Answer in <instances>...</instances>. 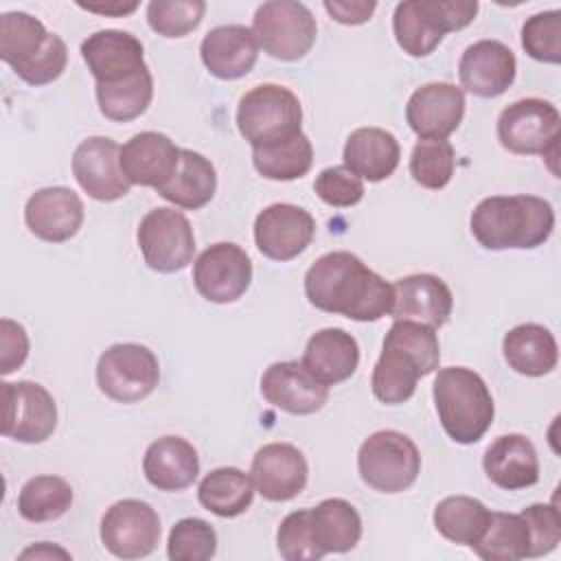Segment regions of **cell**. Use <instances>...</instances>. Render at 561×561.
<instances>
[{"label":"cell","mask_w":561,"mask_h":561,"mask_svg":"<svg viewBox=\"0 0 561 561\" xmlns=\"http://www.w3.org/2000/svg\"><path fill=\"white\" fill-rule=\"evenodd\" d=\"M2 434L7 438L37 445L53 436L57 427V405L42 383L2 381Z\"/></svg>","instance_id":"obj_13"},{"label":"cell","mask_w":561,"mask_h":561,"mask_svg":"<svg viewBox=\"0 0 561 561\" xmlns=\"http://www.w3.org/2000/svg\"><path fill=\"white\" fill-rule=\"evenodd\" d=\"M476 13V0H405L394 9V39L410 57H427L447 33L471 24Z\"/></svg>","instance_id":"obj_5"},{"label":"cell","mask_w":561,"mask_h":561,"mask_svg":"<svg viewBox=\"0 0 561 561\" xmlns=\"http://www.w3.org/2000/svg\"><path fill=\"white\" fill-rule=\"evenodd\" d=\"M394 320H416L434 329L443 327L454 309V296L447 283L434 274H410L394 285Z\"/></svg>","instance_id":"obj_24"},{"label":"cell","mask_w":561,"mask_h":561,"mask_svg":"<svg viewBox=\"0 0 561 561\" xmlns=\"http://www.w3.org/2000/svg\"><path fill=\"white\" fill-rule=\"evenodd\" d=\"M142 471L151 486L160 491H182L197 480L199 456L186 438L162 436L147 447Z\"/></svg>","instance_id":"obj_28"},{"label":"cell","mask_w":561,"mask_h":561,"mask_svg":"<svg viewBox=\"0 0 561 561\" xmlns=\"http://www.w3.org/2000/svg\"><path fill=\"white\" fill-rule=\"evenodd\" d=\"M484 561H519L528 559L530 530L522 513L491 511V519L482 537L471 546Z\"/></svg>","instance_id":"obj_34"},{"label":"cell","mask_w":561,"mask_h":561,"mask_svg":"<svg viewBox=\"0 0 561 561\" xmlns=\"http://www.w3.org/2000/svg\"><path fill=\"white\" fill-rule=\"evenodd\" d=\"M276 548L287 561H318L324 557L311 533L309 508L294 511L280 522L276 530Z\"/></svg>","instance_id":"obj_44"},{"label":"cell","mask_w":561,"mask_h":561,"mask_svg":"<svg viewBox=\"0 0 561 561\" xmlns=\"http://www.w3.org/2000/svg\"><path fill=\"white\" fill-rule=\"evenodd\" d=\"M66 64H68L66 42L59 35L50 33L46 46L31 61H26L13 72L28 85H46L61 77V72L66 70Z\"/></svg>","instance_id":"obj_46"},{"label":"cell","mask_w":561,"mask_h":561,"mask_svg":"<svg viewBox=\"0 0 561 561\" xmlns=\"http://www.w3.org/2000/svg\"><path fill=\"white\" fill-rule=\"evenodd\" d=\"M202 0H151L147 4V24L162 37H184L195 31L204 18Z\"/></svg>","instance_id":"obj_41"},{"label":"cell","mask_w":561,"mask_h":561,"mask_svg":"<svg viewBox=\"0 0 561 561\" xmlns=\"http://www.w3.org/2000/svg\"><path fill=\"white\" fill-rule=\"evenodd\" d=\"M24 221L37 239L64 243L72 239L83 224V202L68 186H46L26 199Z\"/></svg>","instance_id":"obj_21"},{"label":"cell","mask_w":561,"mask_h":561,"mask_svg":"<svg viewBox=\"0 0 561 561\" xmlns=\"http://www.w3.org/2000/svg\"><path fill=\"white\" fill-rule=\"evenodd\" d=\"M72 175L96 202H116L131 188L121 169V147L107 136H90L79 142L72 153Z\"/></svg>","instance_id":"obj_16"},{"label":"cell","mask_w":561,"mask_h":561,"mask_svg":"<svg viewBox=\"0 0 561 561\" xmlns=\"http://www.w3.org/2000/svg\"><path fill=\"white\" fill-rule=\"evenodd\" d=\"M359 364L357 340L344 329L316 331L302 353V366L324 386L351 379Z\"/></svg>","instance_id":"obj_27"},{"label":"cell","mask_w":561,"mask_h":561,"mask_svg":"<svg viewBox=\"0 0 561 561\" xmlns=\"http://www.w3.org/2000/svg\"><path fill=\"white\" fill-rule=\"evenodd\" d=\"M517 61L513 50L497 39H480L465 48L458 61V77L467 92L480 99L504 94L515 81Z\"/></svg>","instance_id":"obj_20"},{"label":"cell","mask_w":561,"mask_h":561,"mask_svg":"<svg viewBox=\"0 0 561 561\" xmlns=\"http://www.w3.org/2000/svg\"><path fill=\"white\" fill-rule=\"evenodd\" d=\"M327 13L331 15V20L340 22V24H364L370 20L373 11L377 9L375 2H366V0H327L324 2Z\"/></svg>","instance_id":"obj_49"},{"label":"cell","mask_w":561,"mask_h":561,"mask_svg":"<svg viewBox=\"0 0 561 561\" xmlns=\"http://www.w3.org/2000/svg\"><path fill=\"white\" fill-rule=\"evenodd\" d=\"M261 392L267 403L289 414H313L324 408L329 386L318 381L302 362H274L261 377Z\"/></svg>","instance_id":"obj_22"},{"label":"cell","mask_w":561,"mask_h":561,"mask_svg":"<svg viewBox=\"0 0 561 561\" xmlns=\"http://www.w3.org/2000/svg\"><path fill=\"white\" fill-rule=\"evenodd\" d=\"M101 541L118 559L149 557L160 541V517L142 500H118L101 519Z\"/></svg>","instance_id":"obj_12"},{"label":"cell","mask_w":561,"mask_h":561,"mask_svg":"<svg viewBox=\"0 0 561 561\" xmlns=\"http://www.w3.org/2000/svg\"><path fill=\"white\" fill-rule=\"evenodd\" d=\"M482 467L486 478L506 491H519L539 480L537 449L524 434L497 436L486 447Z\"/></svg>","instance_id":"obj_26"},{"label":"cell","mask_w":561,"mask_h":561,"mask_svg":"<svg viewBox=\"0 0 561 561\" xmlns=\"http://www.w3.org/2000/svg\"><path fill=\"white\" fill-rule=\"evenodd\" d=\"M153 99V77L149 68H142L134 77L118 83H96L99 110L114 123H127L147 112Z\"/></svg>","instance_id":"obj_36"},{"label":"cell","mask_w":561,"mask_h":561,"mask_svg":"<svg viewBox=\"0 0 561 561\" xmlns=\"http://www.w3.org/2000/svg\"><path fill=\"white\" fill-rule=\"evenodd\" d=\"M237 127L252 149L285 142L302 131L300 101L285 85L261 83L241 96Z\"/></svg>","instance_id":"obj_6"},{"label":"cell","mask_w":561,"mask_h":561,"mask_svg":"<svg viewBox=\"0 0 561 561\" xmlns=\"http://www.w3.org/2000/svg\"><path fill=\"white\" fill-rule=\"evenodd\" d=\"M215 552L217 533L199 517H184L169 533L167 554L171 561H206Z\"/></svg>","instance_id":"obj_42"},{"label":"cell","mask_w":561,"mask_h":561,"mask_svg":"<svg viewBox=\"0 0 561 561\" xmlns=\"http://www.w3.org/2000/svg\"><path fill=\"white\" fill-rule=\"evenodd\" d=\"M456 169V153L447 140L419 138L410 156V175L430 191L445 188Z\"/></svg>","instance_id":"obj_40"},{"label":"cell","mask_w":561,"mask_h":561,"mask_svg":"<svg viewBox=\"0 0 561 561\" xmlns=\"http://www.w3.org/2000/svg\"><path fill=\"white\" fill-rule=\"evenodd\" d=\"M305 296L316 309L357 322L381 320L394 305L392 285L346 250L327 252L311 263L305 274Z\"/></svg>","instance_id":"obj_1"},{"label":"cell","mask_w":561,"mask_h":561,"mask_svg":"<svg viewBox=\"0 0 561 561\" xmlns=\"http://www.w3.org/2000/svg\"><path fill=\"white\" fill-rule=\"evenodd\" d=\"M72 504V486L59 476H35L26 480L18 495V511L26 522H53Z\"/></svg>","instance_id":"obj_39"},{"label":"cell","mask_w":561,"mask_h":561,"mask_svg":"<svg viewBox=\"0 0 561 561\" xmlns=\"http://www.w3.org/2000/svg\"><path fill=\"white\" fill-rule=\"evenodd\" d=\"M252 33L259 48L270 57L298 61L316 44L318 24L307 4L294 0H270L256 9Z\"/></svg>","instance_id":"obj_8"},{"label":"cell","mask_w":561,"mask_h":561,"mask_svg":"<svg viewBox=\"0 0 561 561\" xmlns=\"http://www.w3.org/2000/svg\"><path fill=\"white\" fill-rule=\"evenodd\" d=\"M432 394L438 421L454 443L473 445L491 427L495 416L493 397L476 370L465 366L440 368Z\"/></svg>","instance_id":"obj_4"},{"label":"cell","mask_w":561,"mask_h":561,"mask_svg":"<svg viewBox=\"0 0 561 561\" xmlns=\"http://www.w3.org/2000/svg\"><path fill=\"white\" fill-rule=\"evenodd\" d=\"M489 519L491 511L469 495H449L434 508L436 530L458 546H473L486 530Z\"/></svg>","instance_id":"obj_35"},{"label":"cell","mask_w":561,"mask_h":561,"mask_svg":"<svg viewBox=\"0 0 561 561\" xmlns=\"http://www.w3.org/2000/svg\"><path fill=\"white\" fill-rule=\"evenodd\" d=\"M502 351L508 368L526 377H543L552 373L559 359L554 335L537 322L513 327L502 340Z\"/></svg>","instance_id":"obj_30"},{"label":"cell","mask_w":561,"mask_h":561,"mask_svg":"<svg viewBox=\"0 0 561 561\" xmlns=\"http://www.w3.org/2000/svg\"><path fill=\"white\" fill-rule=\"evenodd\" d=\"M160 381V364L142 344H114L96 364L99 390L116 403H136L149 397Z\"/></svg>","instance_id":"obj_10"},{"label":"cell","mask_w":561,"mask_h":561,"mask_svg":"<svg viewBox=\"0 0 561 561\" xmlns=\"http://www.w3.org/2000/svg\"><path fill=\"white\" fill-rule=\"evenodd\" d=\"M81 9L99 13V15H112V18H123L131 11L138 9V2H105V4H83L79 2Z\"/></svg>","instance_id":"obj_50"},{"label":"cell","mask_w":561,"mask_h":561,"mask_svg":"<svg viewBox=\"0 0 561 561\" xmlns=\"http://www.w3.org/2000/svg\"><path fill=\"white\" fill-rule=\"evenodd\" d=\"M252 164L254 169L276 182L298 180L309 173L313 164V147L307 134H298L285 142H276L270 147L252 149Z\"/></svg>","instance_id":"obj_37"},{"label":"cell","mask_w":561,"mask_h":561,"mask_svg":"<svg viewBox=\"0 0 561 561\" xmlns=\"http://www.w3.org/2000/svg\"><path fill=\"white\" fill-rule=\"evenodd\" d=\"M316 195L335 208H351L364 197V182L348 167H329L313 182Z\"/></svg>","instance_id":"obj_45"},{"label":"cell","mask_w":561,"mask_h":561,"mask_svg":"<svg viewBox=\"0 0 561 561\" xmlns=\"http://www.w3.org/2000/svg\"><path fill=\"white\" fill-rule=\"evenodd\" d=\"M316 237V219L296 204H272L254 219V243L272 261H291L302 254Z\"/></svg>","instance_id":"obj_15"},{"label":"cell","mask_w":561,"mask_h":561,"mask_svg":"<svg viewBox=\"0 0 561 561\" xmlns=\"http://www.w3.org/2000/svg\"><path fill=\"white\" fill-rule=\"evenodd\" d=\"M561 116L543 99L528 96L506 105L497 118L500 145L517 156L554 158L559 147Z\"/></svg>","instance_id":"obj_9"},{"label":"cell","mask_w":561,"mask_h":561,"mask_svg":"<svg viewBox=\"0 0 561 561\" xmlns=\"http://www.w3.org/2000/svg\"><path fill=\"white\" fill-rule=\"evenodd\" d=\"M180 151L167 134L140 131L121 147V169L131 184L158 191L173 178Z\"/></svg>","instance_id":"obj_23"},{"label":"cell","mask_w":561,"mask_h":561,"mask_svg":"<svg viewBox=\"0 0 561 561\" xmlns=\"http://www.w3.org/2000/svg\"><path fill=\"white\" fill-rule=\"evenodd\" d=\"M217 191V173L208 158L193 149L180 151V164L173 178L158 188V195L184 210L204 208Z\"/></svg>","instance_id":"obj_31"},{"label":"cell","mask_w":561,"mask_h":561,"mask_svg":"<svg viewBox=\"0 0 561 561\" xmlns=\"http://www.w3.org/2000/svg\"><path fill=\"white\" fill-rule=\"evenodd\" d=\"M0 373L9 375L20 368L28 355V335L22 324L2 318L0 320Z\"/></svg>","instance_id":"obj_48"},{"label":"cell","mask_w":561,"mask_h":561,"mask_svg":"<svg viewBox=\"0 0 561 561\" xmlns=\"http://www.w3.org/2000/svg\"><path fill=\"white\" fill-rule=\"evenodd\" d=\"M469 224L486 250H533L550 239L554 210L537 195H493L473 208Z\"/></svg>","instance_id":"obj_3"},{"label":"cell","mask_w":561,"mask_h":561,"mask_svg":"<svg viewBox=\"0 0 561 561\" xmlns=\"http://www.w3.org/2000/svg\"><path fill=\"white\" fill-rule=\"evenodd\" d=\"M359 478L379 493H401L421 473V454L412 438L397 430L373 432L357 451Z\"/></svg>","instance_id":"obj_7"},{"label":"cell","mask_w":561,"mask_h":561,"mask_svg":"<svg viewBox=\"0 0 561 561\" xmlns=\"http://www.w3.org/2000/svg\"><path fill=\"white\" fill-rule=\"evenodd\" d=\"M311 533L316 546L329 552H348L359 543L362 517L357 508L342 497H327L318 506L309 508Z\"/></svg>","instance_id":"obj_32"},{"label":"cell","mask_w":561,"mask_h":561,"mask_svg":"<svg viewBox=\"0 0 561 561\" xmlns=\"http://www.w3.org/2000/svg\"><path fill=\"white\" fill-rule=\"evenodd\" d=\"M250 478L263 500L287 502L305 489L309 465L298 447L289 443H267L254 454Z\"/></svg>","instance_id":"obj_18"},{"label":"cell","mask_w":561,"mask_h":561,"mask_svg":"<svg viewBox=\"0 0 561 561\" xmlns=\"http://www.w3.org/2000/svg\"><path fill=\"white\" fill-rule=\"evenodd\" d=\"M440 346L436 329L416 320H394L383 337V351L373 368V394L397 405L408 401L416 381L438 368Z\"/></svg>","instance_id":"obj_2"},{"label":"cell","mask_w":561,"mask_h":561,"mask_svg":"<svg viewBox=\"0 0 561 561\" xmlns=\"http://www.w3.org/2000/svg\"><path fill=\"white\" fill-rule=\"evenodd\" d=\"M20 557H22V559H28V557H35V559H50V557H61V559H68L70 554H68L66 550L57 548V546H50L48 541H42V543H37V546H31V548H26V550H24Z\"/></svg>","instance_id":"obj_51"},{"label":"cell","mask_w":561,"mask_h":561,"mask_svg":"<svg viewBox=\"0 0 561 561\" xmlns=\"http://www.w3.org/2000/svg\"><path fill=\"white\" fill-rule=\"evenodd\" d=\"M524 50L543 64L561 61V11H543L530 15L522 26Z\"/></svg>","instance_id":"obj_43"},{"label":"cell","mask_w":561,"mask_h":561,"mask_svg":"<svg viewBox=\"0 0 561 561\" xmlns=\"http://www.w3.org/2000/svg\"><path fill=\"white\" fill-rule=\"evenodd\" d=\"M138 248L145 263L160 274L184 270L195 254V234L182 210L151 208L138 224Z\"/></svg>","instance_id":"obj_11"},{"label":"cell","mask_w":561,"mask_h":561,"mask_svg":"<svg viewBox=\"0 0 561 561\" xmlns=\"http://www.w3.org/2000/svg\"><path fill=\"white\" fill-rule=\"evenodd\" d=\"M399 158V140L381 127H359L344 145V167L368 182L388 180L397 171Z\"/></svg>","instance_id":"obj_29"},{"label":"cell","mask_w":561,"mask_h":561,"mask_svg":"<svg viewBox=\"0 0 561 561\" xmlns=\"http://www.w3.org/2000/svg\"><path fill=\"white\" fill-rule=\"evenodd\" d=\"M465 105V92L454 83H425L408 99L405 121L419 138L445 140L462 123Z\"/></svg>","instance_id":"obj_17"},{"label":"cell","mask_w":561,"mask_h":561,"mask_svg":"<svg viewBox=\"0 0 561 561\" xmlns=\"http://www.w3.org/2000/svg\"><path fill=\"white\" fill-rule=\"evenodd\" d=\"M254 482L237 467H219L206 473L197 486L199 504L217 517H237L254 500Z\"/></svg>","instance_id":"obj_33"},{"label":"cell","mask_w":561,"mask_h":561,"mask_svg":"<svg viewBox=\"0 0 561 561\" xmlns=\"http://www.w3.org/2000/svg\"><path fill=\"white\" fill-rule=\"evenodd\" d=\"M48 37L50 33L37 18L9 11L0 18V59L18 70L46 46Z\"/></svg>","instance_id":"obj_38"},{"label":"cell","mask_w":561,"mask_h":561,"mask_svg":"<svg viewBox=\"0 0 561 561\" xmlns=\"http://www.w3.org/2000/svg\"><path fill=\"white\" fill-rule=\"evenodd\" d=\"M193 283L199 296L210 302H234L252 283V261L237 243H213L197 256L193 265Z\"/></svg>","instance_id":"obj_14"},{"label":"cell","mask_w":561,"mask_h":561,"mask_svg":"<svg viewBox=\"0 0 561 561\" xmlns=\"http://www.w3.org/2000/svg\"><path fill=\"white\" fill-rule=\"evenodd\" d=\"M199 55L206 70L224 81L245 77L259 57V42L252 28L243 24H224L210 28L202 44Z\"/></svg>","instance_id":"obj_25"},{"label":"cell","mask_w":561,"mask_h":561,"mask_svg":"<svg viewBox=\"0 0 561 561\" xmlns=\"http://www.w3.org/2000/svg\"><path fill=\"white\" fill-rule=\"evenodd\" d=\"M522 515L530 530L528 559L550 554L561 541V519L554 504H530Z\"/></svg>","instance_id":"obj_47"},{"label":"cell","mask_w":561,"mask_h":561,"mask_svg":"<svg viewBox=\"0 0 561 561\" xmlns=\"http://www.w3.org/2000/svg\"><path fill=\"white\" fill-rule=\"evenodd\" d=\"M81 57L96 83H118L147 68L142 42L116 28L88 35L81 42Z\"/></svg>","instance_id":"obj_19"}]
</instances>
